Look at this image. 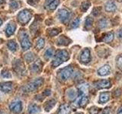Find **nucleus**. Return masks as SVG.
I'll use <instances>...</instances> for the list:
<instances>
[{
  "label": "nucleus",
  "mask_w": 122,
  "mask_h": 114,
  "mask_svg": "<svg viewBox=\"0 0 122 114\" xmlns=\"http://www.w3.org/2000/svg\"><path fill=\"white\" fill-rule=\"evenodd\" d=\"M69 59H70V54L66 50H64V49L58 50L54 56V59L52 62V66L53 68L58 67L61 64L69 60Z\"/></svg>",
  "instance_id": "obj_1"
},
{
  "label": "nucleus",
  "mask_w": 122,
  "mask_h": 114,
  "mask_svg": "<svg viewBox=\"0 0 122 114\" xmlns=\"http://www.w3.org/2000/svg\"><path fill=\"white\" fill-rule=\"evenodd\" d=\"M19 40H20L23 50H28L31 47V43L30 41L29 36L25 30H20V32H19Z\"/></svg>",
  "instance_id": "obj_2"
},
{
  "label": "nucleus",
  "mask_w": 122,
  "mask_h": 114,
  "mask_svg": "<svg viewBox=\"0 0 122 114\" xmlns=\"http://www.w3.org/2000/svg\"><path fill=\"white\" fill-rule=\"evenodd\" d=\"M44 84V78H38L30 81L25 87V90L27 92H33V91L37 90L40 87H41Z\"/></svg>",
  "instance_id": "obj_3"
},
{
  "label": "nucleus",
  "mask_w": 122,
  "mask_h": 114,
  "mask_svg": "<svg viewBox=\"0 0 122 114\" xmlns=\"http://www.w3.org/2000/svg\"><path fill=\"white\" fill-rule=\"evenodd\" d=\"M73 73V68L72 66H67L66 68L61 69L58 72V77L59 80L61 81H66L71 77V75Z\"/></svg>",
  "instance_id": "obj_4"
},
{
  "label": "nucleus",
  "mask_w": 122,
  "mask_h": 114,
  "mask_svg": "<svg viewBox=\"0 0 122 114\" xmlns=\"http://www.w3.org/2000/svg\"><path fill=\"white\" fill-rule=\"evenodd\" d=\"M9 109L15 114H19L23 110V103L20 100H15L9 104Z\"/></svg>",
  "instance_id": "obj_5"
},
{
  "label": "nucleus",
  "mask_w": 122,
  "mask_h": 114,
  "mask_svg": "<svg viewBox=\"0 0 122 114\" xmlns=\"http://www.w3.org/2000/svg\"><path fill=\"white\" fill-rule=\"evenodd\" d=\"M30 18H31V13L28 9H24L21 11L18 14V19L19 22L22 24H27L29 21Z\"/></svg>",
  "instance_id": "obj_6"
},
{
  "label": "nucleus",
  "mask_w": 122,
  "mask_h": 114,
  "mask_svg": "<svg viewBox=\"0 0 122 114\" xmlns=\"http://www.w3.org/2000/svg\"><path fill=\"white\" fill-rule=\"evenodd\" d=\"M92 57H91V52L89 48L84 49L82 51L81 54L79 56V61L83 65H87L91 62Z\"/></svg>",
  "instance_id": "obj_7"
},
{
  "label": "nucleus",
  "mask_w": 122,
  "mask_h": 114,
  "mask_svg": "<svg viewBox=\"0 0 122 114\" xmlns=\"http://www.w3.org/2000/svg\"><path fill=\"white\" fill-rule=\"evenodd\" d=\"M13 69L18 75H24L26 73V69L24 64L21 60H15L13 62Z\"/></svg>",
  "instance_id": "obj_8"
},
{
  "label": "nucleus",
  "mask_w": 122,
  "mask_h": 114,
  "mask_svg": "<svg viewBox=\"0 0 122 114\" xmlns=\"http://www.w3.org/2000/svg\"><path fill=\"white\" fill-rule=\"evenodd\" d=\"M71 14L67 9H60L58 11V18L60 20V21L63 24H67L69 21L70 20Z\"/></svg>",
  "instance_id": "obj_9"
},
{
  "label": "nucleus",
  "mask_w": 122,
  "mask_h": 114,
  "mask_svg": "<svg viewBox=\"0 0 122 114\" xmlns=\"http://www.w3.org/2000/svg\"><path fill=\"white\" fill-rule=\"evenodd\" d=\"M89 97L87 95H78V97L76 98L75 105L77 107H85L89 104Z\"/></svg>",
  "instance_id": "obj_10"
},
{
  "label": "nucleus",
  "mask_w": 122,
  "mask_h": 114,
  "mask_svg": "<svg viewBox=\"0 0 122 114\" xmlns=\"http://www.w3.org/2000/svg\"><path fill=\"white\" fill-rule=\"evenodd\" d=\"M13 90V84L11 81L0 83V91L3 94H10Z\"/></svg>",
  "instance_id": "obj_11"
},
{
  "label": "nucleus",
  "mask_w": 122,
  "mask_h": 114,
  "mask_svg": "<svg viewBox=\"0 0 122 114\" xmlns=\"http://www.w3.org/2000/svg\"><path fill=\"white\" fill-rule=\"evenodd\" d=\"M94 86L96 87L97 89H106V88H109L111 87V82L110 81L107 79H102V80H99L97 81L96 82L94 83Z\"/></svg>",
  "instance_id": "obj_12"
},
{
  "label": "nucleus",
  "mask_w": 122,
  "mask_h": 114,
  "mask_svg": "<svg viewBox=\"0 0 122 114\" xmlns=\"http://www.w3.org/2000/svg\"><path fill=\"white\" fill-rule=\"evenodd\" d=\"M42 68H43V62H41V60L37 59L32 64V66H30V71H31L32 73L37 74L41 71Z\"/></svg>",
  "instance_id": "obj_13"
},
{
  "label": "nucleus",
  "mask_w": 122,
  "mask_h": 114,
  "mask_svg": "<svg viewBox=\"0 0 122 114\" xmlns=\"http://www.w3.org/2000/svg\"><path fill=\"white\" fill-rule=\"evenodd\" d=\"M112 72V68L109 65H104L103 66L100 67L97 71V73L99 76L104 77V76L109 75Z\"/></svg>",
  "instance_id": "obj_14"
},
{
  "label": "nucleus",
  "mask_w": 122,
  "mask_h": 114,
  "mask_svg": "<svg viewBox=\"0 0 122 114\" xmlns=\"http://www.w3.org/2000/svg\"><path fill=\"white\" fill-rule=\"evenodd\" d=\"M56 104V100L55 99H50V100H47L46 101L44 104V109L45 112L49 113L51 112V110L54 108V106Z\"/></svg>",
  "instance_id": "obj_15"
},
{
  "label": "nucleus",
  "mask_w": 122,
  "mask_h": 114,
  "mask_svg": "<svg viewBox=\"0 0 122 114\" xmlns=\"http://www.w3.org/2000/svg\"><path fill=\"white\" fill-rule=\"evenodd\" d=\"M110 97H111L110 92L105 91V92L100 93V94H99V97H98V104H106V103L110 100Z\"/></svg>",
  "instance_id": "obj_16"
},
{
  "label": "nucleus",
  "mask_w": 122,
  "mask_h": 114,
  "mask_svg": "<svg viewBox=\"0 0 122 114\" xmlns=\"http://www.w3.org/2000/svg\"><path fill=\"white\" fill-rule=\"evenodd\" d=\"M41 111V106L37 104H30L28 106V114H37Z\"/></svg>",
  "instance_id": "obj_17"
},
{
  "label": "nucleus",
  "mask_w": 122,
  "mask_h": 114,
  "mask_svg": "<svg viewBox=\"0 0 122 114\" xmlns=\"http://www.w3.org/2000/svg\"><path fill=\"white\" fill-rule=\"evenodd\" d=\"M117 9L116 3L113 1H108L105 5V10L107 12H114Z\"/></svg>",
  "instance_id": "obj_18"
},
{
  "label": "nucleus",
  "mask_w": 122,
  "mask_h": 114,
  "mask_svg": "<svg viewBox=\"0 0 122 114\" xmlns=\"http://www.w3.org/2000/svg\"><path fill=\"white\" fill-rule=\"evenodd\" d=\"M60 4V0H47L46 2V6L51 11L55 10L58 5Z\"/></svg>",
  "instance_id": "obj_19"
},
{
  "label": "nucleus",
  "mask_w": 122,
  "mask_h": 114,
  "mask_svg": "<svg viewBox=\"0 0 122 114\" xmlns=\"http://www.w3.org/2000/svg\"><path fill=\"white\" fill-rule=\"evenodd\" d=\"M114 33L113 31H110V32H108L105 33L104 35L102 37V41L104 42V43H112L114 40Z\"/></svg>",
  "instance_id": "obj_20"
},
{
  "label": "nucleus",
  "mask_w": 122,
  "mask_h": 114,
  "mask_svg": "<svg viewBox=\"0 0 122 114\" xmlns=\"http://www.w3.org/2000/svg\"><path fill=\"white\" fill-rule=\"evenodd\" d=\"M16 29V25H15L13 22H10L8 24L7 27L5 28V33L6 36L9 37L15 33V30Z\"/></svg>",
  "instance_id": "obj_21"
},
{
  "label": "nucleus",
  "mask_w": 122,
  "mask_h": 114,
  "mask_svg": "<svg viewBox=\"0 0 122 114\" xmlns=\"http://www.w3.org/2000/svg\"><path fill=\"white\" fill-rule=\"evenodd\" d=\"M89 86L88 84H82L78 87V95H87Z\"/></svg>",
  "instance_id": "obj_22"
},
{
  "label": "nucleus",
  "mask_w": 122,
  "mask_h": 114,
  "mask_svg": "<svg viewBox=\"0 0 122 114\" xmlns=\"http://www.w3.org/2000/svg\"><path fill=\"white\" fill-rule=\"evenodd\" d=\"M58 114H70L71 113V108L68 104H62L60 106L58 110Z\"/></svg>",
  "instance_id": "obj_23"
},
{
  "label": "nucleus",
  "mask_w": 122,
  "mask_h": 114,
  "mask_svg": "<svg viewBox=\"0 0 122 114\" xmlns=\"http://www.w3.org/2000/svg\"><path fill=\"white\" fill-rule=\"evenodd\" d=\"M71 43V40L66 36H61L57 40V45L59 46H67Z\"/></svg>",
  "instance_id": "obj_24"
},
{
  "label": "nucleus",
  "mask_w": 122,
  "mask_h": 114,
  "mask_svg": "<svg viewBox=\"0 0 122 114\" xmlns=\"http://www.w3.org/2000/svg\"><path fill=\"white\" fill-rule=\"evenodd\" d=\"M67 97L70 99V100H76V98L77 97V92L74 88H71L70 90H67Z\"/></svg>",
  "instance_id": "obj_25"
},
{
  "label": "nucleus",
  "mask_w": 122,
  "mask_h": 114,
  "mask_svg": "<svg viewBox=\"0 0 122 114\" xmlns=\"http://www.w3.org/2000/svg\"><path fill=\"white\" fill-rule=\"evenodd\" d=\"M108 20L105 18L99 19L98 21V27L99 28V29H101V30L105 29L107 27H108Z\"/></svg>",
  "instance_id": "obj_26"
},
{
  "label": "nucleus",
  "mask_w": 122,
  "mask_h": 114,
  "mask_svg": "<svg viewBox=\"0 0 122 114\" xmlns=\"http://www.w3.org/2000/svg\"><path fill=\"white\" fill-rule=\"evenodd\" d=\"M93 22H94V19L90 16H88L85 21V28L87 30L90 29L92 27Z\"/></svg>",
  "instance_id": "obj_27"
},
{
  "label": "nucleus",
  "mask_w": 122,
  "mask_h": 114,
  "mask_svg": "<svg viewBox=\"0 0 122 114\" xmlns=\"http://www.w3.org/2000/svg\"><path fill=\"white\" fill-rule=\"evenodd\" d=\"M8 47L11 52H15L18 49V44L14 40H10L8 42Z\"/></svg>",
  "instance_id": "obj_28"
},
{
  "label": "nucleus",
  "mask_w": 122,
  "mask_h": 114,
  "mask_svg": "<svg viewBox=\"0 0 122 114\" xmlns=\"http://www.w3.org/2000/svg\"><path fill=\"white\" fill-rule=\"evenodd\" d=\"M91 6V2L89 1H86V2H83L81 4V6H80V9L82 11H86L88 9H89V7Z\"/></svg>",
  "instance_id": "obj_29"
},
{
  "label": "nucleus",
  "mask_w": 122,
  "mask_h": 114,
  "mask_svg": "<svg viewBox=\"0 0 122 114\" xmlns=\"http://www.w3.org/2000/svg\"><path fill=\"white\" fill-rule=\"evenodd\" d=\"M1 77L2 78H5V79H9V78H12V75H11V72L7 70V69H4L2 73H1Z\"/></svg>",
  "instance_id": "obj_30"
},
{
  "label": "nucleus",
  "mask_w": 122,
  "mask_h": 114,
  "mask_svg": "<svg viewBox=\"0 0 122 114\" xmlns=\"http://www.w3.org/2000/svg\"><path fill=\"white\" fill-rule=\"evenodd\" d=\"M25 59L27 62H31L34 61V56L32 52H28V53H26V54L25 55Z\"/></svg>",
  "instance_id": "obj_31"
},
{
  "label": "nucleus",
  "mask_w": 122,
  "mask_h": 114,
  "mask_svg": "<svg viewBox=\"0 0 122 114\" xmlns=\"http://www.w3.org/2000/svg\"><path fill=\"white\" fill-rule=\"evenodd\" d=\"M53 55V50L51 48L47 49L44 52V58L46 59H50Z\"/></svg>",
  "instance_id": "obj_32"
},
{
  "label": "nucleus",
  "mask_w": 122,
  "mask_h": 114,
  "mask_svg": "<svg viewBox=\"0 0 122 114\" xmlns=\"http://www.w3.org/2000/svg\"><path fill=\"white\" fill-rule=\"evenodd\" d=\"M45 45V41L43 38H40L38 39V40L37 41V44H36V48L37 49H41L44 47Z\"/></svg>",
  "instance_id": "obj_33"
},
{
  "label": "nucleus",
  "mask_w": 122,
  "mask_h": 114,
  "mask_svg": "<svg viewBox=\"0 0 122 114\" xmlns=\"http://www.w3.org/2000/svg\"><path fill=\"white\" fill-rule=\"evenodd\" d=\"M19 6H20V4H19L18 2L17 1H15V0H11V2H10V7L11 9L15 10V9H18Z\"/></svg>",
  "instance_id": "obj_34"
},
{
  "label": "nucleus",
  "mask_w": 122,
  "mask_h": 114,
  "mask_svg": "<svg viewBox=\"0 0 122 114\" xmlns=\"http://www.w3.org/2000/svg\"><path fill=\"white\" fill-rule=\"evenodd\" d=\"M116 66L119 69L122 70V56H118L116 59Z\"/></svg>",
  "instance_id": "obj_35"
},
{
  "label": "nucleus",
  "mask_w": 122,
  "mask_h": 114,
  "mask_svg": "<svg viewBox=\"0 0 122 114\" xmlns=\"http://www.w3.org/2000/svg\"><path fill=\"white\" fill-rule=\"evenodd\" d=\"M60 33V30L58 29H56V28H53V29H51V30H49L48 31V34L50 37H54V36H56L57 34Z\"/></svg>",
  "instance_id": "obj_36"
},
{
  "label": "nucleus",
  "mask_w": 122,
  "mask_h": 114,
  "mask_svg": "<svg viewBox=\"0 0 122 114\" xmlns=\"http://www.w3.org/2000/svg\"><path fill=\"white\" fill-rule=\"evenodd\" d=\"M79 23H80V19L79 18H76L75 20L72 22L71 28H78L79 25Z\"/></svg>",
  "instance_id": "obj_37"
},
{
  "label": "nucleus",
  "mask_w": 122,
  "mask_h": 114,
  "mask_svg": "<svg viewBox=\"0 0 122 114\" xmlns=\"http://www.w3.org/2000/svg\"><path fill=\"white\" fill-rule=\"evenodd\" d=\"M89 111L90 114H97L99 111H100V109L98 108L97 106H92L89 108Z\"/></svg>",
  "instance_id": "obj_38"
},
{
  "label": "nucleus",
  "mask_w": 122,
  "mask_h": 114,
  "mask_svg": "<svg viewBox=\"0 0 122 114\" xmlns=\"http://www.w3.org/2000/svg\"><path fill=\"white\" fill-rule=\"evenodd\" d=\"M101 9H102L101 7H96L92 10V14L94 15V16H98L101 13Z\"/></svg>",
  "instance_id": "obj_39"
},
{
  "label": "nucleus",
  "mask_w": 122,
  "mask_h": 114,
  "mask_svg": "<svg viewBox=\"0 0 122 114\" xmlns=\"http://www.w3.org/2000/svg\"><path fill=\"white\" fill-rule=\"evenodd\" d=\"M111 110L109 107H105V109H103L102 110H100L97 114H110Z\"/></svg>",
  "instance_id": "obj_40"
},
{
  "label": "nucleus",
  "mask_w": 122,
  "mask_h": 114,
  "mask_svg": "<svg viewBox=\"0 0 122 114\" xmlns=\"http://www.w3.org/2000/svg\"><path fill=\"white\" fill-rule=\"evenodd\" d=\"M117 38L120 40H122V28L119 29L117 30Z\"/></svg>",
  "instance_id": "obj_41"
},
{
  "label": "nucleus",
  "mask_w": 122,
  "mask_h": 114,
  "mask_svg": "<svg viewBox=\"0 0 122 114\" xmlns=\"http://www.w3.org/2000/svg\"><path fill=\"white\" fill-rule=\"evenodd\" d=\"M51 90H49V89H47V90H46L44 92V95L45 97H48V96H50L51 95Z\"/></svg>",
  "instance_id": "obj_42"
},
{
  "label": "nucleus",
  "mask_w": 122,
  "mask_h": 114,
  "mask_svg": "<svg viewBox=\"0 0 122 114\" xmlns=\"http://www.w3.org/2000/svg\"><path fill=\"white\" fill-rule=\"evenodd\" d=\"M117 114H122V106H121L119 108L117 109Z\"/></svg>",
  "instance_id": "obj_43"
},
{
  "label": "nucleus",
  "mask_w": 122,
  "mask_h": 114,
  "mask_svg": "<svg viewBox=\"0 0 122 114\" xmlns=\"http://www.w3.org/2000/svg\"><path fill=\"white\" fill-rule=\"evenodd\" d=\"M75 114H84L82 112H77V113H76Z\"/></svg>",
  "instance_id": "obj_44"
},
{
  "label": "nucleus",
  "mask_w": 122,
  "mask_h": 114,
  "mask_svg": "<svg viewBox=\"0 0 122 114\" xmlns=\"http://www.w3.org/2000/svg\"><path fill=\"white\" fill-rule=\"evenodd\" d=\"M4 1H5V0H0V5H1V4H2L4 2Z\"/></svg>",
  "instance_id": "obj_45"
},
{
  "label": "nucleus",
  "mask_w": 122,
  "mask_h": 114,
  "mask_svg": "<svg viewBox=\"0 0 122 114\" xmlns=\"http://www.w3.org/2000/svg\"><path fill=\"white\" fill-rule=\"evenodd\" d=\"M2 95L0 94V102L2 101Z\"/></svg>",
  "instance_id": "obj_46"
},
{
  "label": "nucleus",
  "mask_w": 122,
  "mask_h": 114,
  "mask_svg": "<svg viewBox=\"0 0 122 114\" xmlns=\"http://www.w3.org/2000/svg\"><path fill=\"white\" fill-rule=\"evenodd\" d=\"M2 24V21L1 20V19H0V26H1Z\"/></svg>",
  "instance_id": "obj_47"
}]
</instances>
